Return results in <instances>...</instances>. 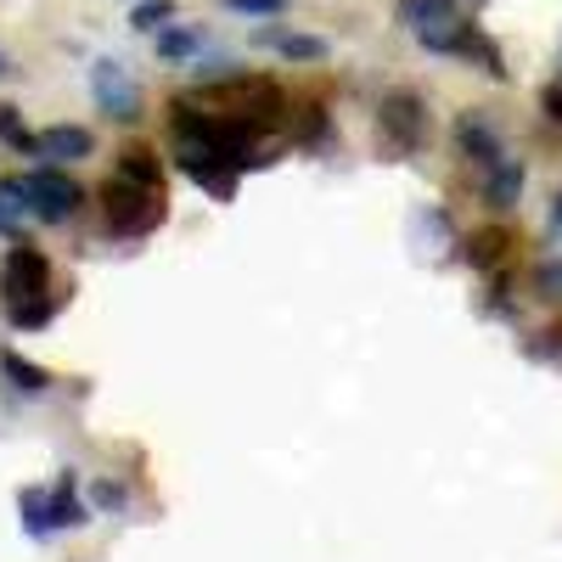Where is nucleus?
Returning <instances> with one entry per match:
<instances>
[{
  "label": "nucleus",
  "instance_id": "obj_8",
  "mask_svg": "<svg viewBox=\"0 0 562 562\" xmlns=\"http://www.w3.org/2000/svg\"><path fill=\"white\" fill-rule=\"evenodd\" d=\"M394 18H400V29H411V34H434V29L461 23V18H456V0H400Z\"/></svg>",
  "mask_w": 562,
  "mask_h": 562
},
{
  "label": "nucleus",
  "instance_id": "obj_1",
  "mask_svg": "<svg viewBox=\"0 0 562 562\" xmlns=\"http://www.w3.org/2000/svg\"><path fill=\"white\" fill-rule=\"evenodd\" d=\"M0 299H7V321L34 333L57 315V288H52V259H45L34 243H18L7 254V270H0Z\"/></svg>",
  "mask_w": 562,
  "mask_h": 562
},
{
  "label": "nucleus",
  "instance_id": "obj_7",
  "mask_svg": "<svg viewBox=\"0 0 562 562\" xmlns=\"http://www.w3.org/2000/svg\"><path fill=\"white\" fill-rule=\"evenodd\" d=\"M90 153H97V135H90L85 124H52L40 135V158L45 164H85Z\"/></svg>",
  "mask_w": 562,
  "mask_h": 562
},
{
  "label": "nucleus",
  "instance_id": "obj_16",
  "mask_svg": "<svg viewBox=\"0 0 562 562\" xmlns=\"http://www.w3.org/2000/svg\"><path fill=\"white\" fill-rule=\"evenodd\" d=\"M0 140H7L12 153H23V158H40V135L18 119V108H12V102H0Z\"/></svg>",
  "mask_w": 562,
  "mask_h": 562
},
{
  "label": "nucleus",
  "instance_id": "obj_13",
  "mask_svg": "<svg viewBox=\"0 0 562 562\" xmlns=\"http://www.w3.org/2000/svg\"><path fill=\"white\" fill-rule=\"evenodd\" d=\"M265 45L288 63H326V40L315 34H265Z\"/></svg>",
  "mask_w": 562,
  "mask_h": 562
},
{
  "label": "nucleus",
  "instance_id": "obj_9",
  "mask_svg": "<svg viewBox=\"0 0 562 562\" xmlns=\"http://www.w3.org/2000/svg\"><path fill=\"white\" fill-rule=\"evenodd\" d=\"M484 198H490V209H518V198H524V158H501L484 175Z\"/></svg>",
  "mask_w": 562,
  "mask_h": 562
},
{
  "label": "nucleus",
  "instance_id": "obj_24",
  "mask_svg": "<svg viewBox=\"0 0 562 562\" xmlns=\"http://www.w3.org/2000/svg\"><path fill=\"white\" fill-rule=\"evenodd\" d=\"M7 74H12V57H7V52H0V79H7Z\"/></svg>",
  "mask_w": 562,
  "mask_h": 562
},
{
  "label": "nucleus",
  "instance_id": "obj_15",
  "mask_svg": "<svg viewBox=\"0 0 562 562\" xmlns=\"http://www.w3.org/2000/svg\"><path fill=\"white\" fill-rule=\"evenodd\" d=\"M18 512H23V529H29L34 540L57 535V529H52V490H23V495H18Z\"/></svg>",
  "mask_w": 562,
  "mask_h": 562
},
{
  "label": "nucleus",
  "instance_id": "obj_19",
  "mask_svg": "<svg viewBox=\"0 0 562 562\" xmlns=\"http://www.w3.org/2000/svg\"><path fill=\"white\" fill-rule=\"evenodd\" d=\"M90 501H97V512H124V506H130V490L113 484V479H102L97 490H90Z\"/></svg>",
  "mask_w": 562,
  "mask_h": 562
},
{
  "label": "nucleus",
  "instance_id": "obj_2",
  "mask_svg": "<svg viewBox=\"0 0 562 562\" xmlns=\"http://www.w3.org/2000/svg\"><path fill=\"white\" fill-rule=\"evenodd\" d=\"M108 198V231L113 237H147V231L164 225V186H135L124 175H113L102 186Z\"/></svg>",
  "mask_w": 562,
  "mask_h": 562
},
{
  "label": "nucleus",
  "instance_id": "obj_17",
  "mask_svg": "<svg viewBox=\"0 0 562 562\" xmlns=\"http://www.w3.org/2000/svg\"><path fill=\"white\" fill-rule=\"evenodd\" d=\"M169 23H175V0H140V7L130 12V29H140V34H158Z\"/></svg>",
  "mask_w": 562,
  "mask_h": 562
},
{
  "label": "nucleus",
  "instance_id": "obj_22",
  "mask_svg": "<svg viewBox=\"0 0 562 562\" xmlns=\"http://www.w3.org/2000/svg\"><path fill=\"white\" fill-rule=\"evenodd\" d=\"M0 237H18V214L7 203H0Z\"/></svg>",
  "mask_w": 562,
  "mask_h": 562
},
{
  "label": "nucleus",
  "instance_id": "obj_12",
  "mask_svg": "<svg viewBox=\"0 0 562 562\" xmlns=\"http://www.w3.org/2000/svg\"><path fill=\"white\" fill-rule=\"evenodd\" d=\"M74 473H63L57 479V490H52V529H85L90 524V512L79 506V495H74Z\"/></svg>",
  "mask_w": 562,
  "mask_h": 562
},
{
  "label": "nucleus",
  "instance_id": "obj_4",
  "mask_svg": "<svg viewBox=\"0 0 562 562\" xmlns=\"http://www.w3.org/2000/svg\"><path fill=\"white\" fill-rule=\"evenodd\" d=\"M90 97H97V108L108 113V119H140V90H135V79L124 74V63H113V57H102L97 68H90Z\"/></svg>",
  "mask_w": 562,
  "mask_h": 562
},
{
  "label": "nucleus",
  "instance_id": "obj_5",
  "mask_svg": "<svg viewBox=\"0 0 562 562\" xmlns=\"http://www.w3.org/2000/svg\"><path fill=\"white\" fill-rule=\"evenodd\" d=\"M378 124H383V140H394L400 153H416L422 140H428V108H422L411 90H394V97H383Z\"/></svg>",
  "mask_w": 562,
  "mask_h": 562
},
{
  "label": "nucleus",
  "instance_id": "obj_23",
  "mask_svg": "<svg viewBox=\"0 0 562 562\" xmlns=\"http://www.w3.org/2000/svg\"><path fill=\"white\" fill-rule=\"evenodd\" d=\"M551 231H562V192L551 198Z\"/></svg>",
  "mask_w": 562,
  "mask_h": 562
},
{
  "label": "nucleus",
  "instance_id": "obj_21",
  "mask_svg": "<svg viewBox=\"0 0 562 562\" xmlns=\"http://www.w3.org/2000/svg\"><path fill=\"white\" fill-rule=\"evenodd\" d=\"M540 293H546V299H562V265H557V259L540 265Z\"/></svg>",
  "mask_w": 562,
  "mask_h": 562
},
{
  "label": "nucleus",
  "instance_id": "obj_6",
  "mask_svg": "<svg viewBox=\"0 0 562 562\" xmlns=\"http://www.w3.org/2000/svg\"><path fill=\"white\" fill-rule=\"evenodd\" d=\"M456 147H461V158H473L484 175L506 158V140H501V130H495L484 113H461V119H456Z\"/></svg>",
  "mask_w": 562,
  "mask_h": 562
},
{
  "label": "nucleus",
  "instance_id": "obj_11",
  "mask_svg": "<svg viewBox=\"0 0 562 562\" xmlns=\"http://www.w3.org/2000/svg\"><path fill=\"white\" fill-rule=\"evenodd\" d=\"M113 175H124V180H135V186H164V164H158L153 147H124V153L113 158Z\"/></svg>",
  "mask_w": 562,
  "mask_h": 562
},
{
  "label": "nucleus",
  "instance_id": "obj_10",
  "mask_svg": "<svg viewBox=\"0 0 562 562\" xmlns=\"http://www.w3.org/2000/svg\"><path fill=\"white\" fill-rule=\"evenodd\" d=\"M0 378H7L18 394H45V389H52V371H40V366L23 360L18 349H0Z\"/></svg>",
  "mask_w": 562,
  "mask_h": 562
},
{
  "label": "nucleus",
  "instance_id": "obj_25",
  "mask_svg": "<svg viewBox=\"0 0 562 562\" xmlns=\"http://www.w3.org/2000/svg\"><path fill=\"white\" fill-rule=\"evenodd\" d=\"M473 7H484V0H473Z\"/></svg>",
  "mask_w": 562,
  "mask_h": 562
},
{
  "label": "nucleus",
  "instance_id": "obj_18",
  "mask_svg": "<svg viewBox=\"0 0 562 562\" xmlns=\"http://www.w3.org/2000/svg\"><path fill=\"white\" fill-rule=\"evenodd\" d=\"M225 12H243V18H281L293 0H220Z\"/></svg>",
  "mask_w": 562,
  "mask_h": 562
},
{
  "label": "nucleus",
  "instance_id": "obj_14",
  "mask_svg": "<svg viewBox=\"0 0 562 562\" xmlns=\"http://www.w3.org/2000/svg\"><path fill=\"white\" fill-rule=\"evenodd\" d=\"M153 45H158V57H164V63H186V57H198V52H203V34L169 23V29L153 34Z\"/></svg>",
  "mask_w": 562,
  "mask_h": 562
},
{
  "label": "nucleus",
  "instance_id": "obj_3",
  "mask_svg": "<svg viewBox=\"0 0 562 562\" xmlns=\"http://www.w3.org/2000/svg\"><path fill=\"white\" fill-rule=\"evenodd\" d=\"M18 186H23L29 220H40V225H63V220H74L79 203H85V192H79V186H74L63 169H52V164H40V169L18 175Z\"/></svg>",
  "mask_w": 562,
  "mask_h": 562
},
{
  "label": "nucleus",
  "instance_id": "obj_20",
  "mask_svg": "<svg viewBox=\"0 0 562 562\" xmlns=\"http://www.w3.org/2000/svg\"><path fill=\"white\" fill-rule=\"evenodd\" d=\"M540 113H546L551 124H562V74H557V79L540 90Z\"/></svg>",
  "mask_w": 562,
  "mask_h": 562
}]
</instances>
